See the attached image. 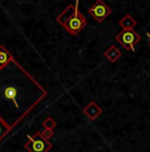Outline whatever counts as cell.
I'll return each mask as SVG.
<instances>
[{
	"instance_id": "cell-8",
	"label": "cell",
	"mask_w": 150,
	"mask_h": 152,
	"mask_svg": "<svg viewBox=\"0 0 150 152\" xmlns=\"http://www.w3.org/2000/svg\"><path fill=\"white\" fill-rule=\"evenodd\" d=\"M104 56L108 61H110V62H116V61L121 57V52H120V49L117 48V46L112 45L110 48H108L106 50H105Z\"/></svg>"
},
{
	"instance_id": "cell-4",
	"label": "cell",
	"mask_w": 150,
	"mask_h": 152,
	"mask_svg": "<svg viewBox=\"0 0 150 152\" xmlns=\"http://www.w3.org/2000/svg\"><path fill=\"white\" fill-rule=\"evenodd\" d=\"M88 13H89L97 23H102L112 13V8L104 0H96L95 4L90 5V8L88 10Z\"/></svg>"
},
{
	"instance_id": "cell-1",
	"label": "cell",
	"mask_w": 150,
	"mask_h": 152,
	"mask_svg": "<svg viewBox=\"0 0 150 152\" xmlns=\"http://www.w3.org/2000/svg\"><path fill=\"white\" fill-rule=\"evenodd\" d=\"M78 5H80V0H76L75 4L73 5L69 4L63 12L56 17V21L72 36L78 34L82 29L86 27V19L80 12Z\"/></svg>"
},
{
	"instance_id": "cell-2",
	"label": "cell",
	"mask_w": 150,
	"mask_h": 152,
	"mask_svg": "<svg viewBox=\"0 0 150 152\" xmlns=\"http://www.w3.org/2000/svg\"><path fill=\"white\" fill-rule=\"evenodd\" d=\"M140 40H141L140 33H137L133 29H123L121 33H118L116 36V41L121 44L123 48L128 49V50H134V48L140 42Z\"/></svg>"
},
{
	"instance_id": "cell-3",
	"label": "cell",
	"mask_w": 150,
	"mask_h": 152,
	"mask_svg": "<svg viewBox=\"0 0 150 152\" xmlns=\"http://www.w3.org/2000/svg\"><path fill=\"white\" fill-rule=\"evenodd\" d=\"M28 136V143H25V150L29 152H48L51 150L52 144L44 138L41 134H36L35 136L27 135Z\"/></svg>"
},
{
	"instance_id": "cell-10",
	"label": "cell",
	"mask_w": 150,
	"mask_h": 152,
	"mask_svg": "<svg viewBox=\"0 0 150 152\" xmlns=\"http://www.w3.org/2000/svg\"><path fill=\"white\" fill-rule=\"evenodd\" d=\"M10 128H11L10 126H8L4 121H3L1 118H0V140H1V138L5 135V132H7V131L10 130Z\"/></svg>"
},
{
	"instance_id": "cell-9",
	"label": "cell",
	"mask_w": 150,
	"mask_h": 152,
	"mask_svg": "<svg viewBox=\"0 0 150 152\" xmlns=\"http://www.w3.org/2000/svg\"><path fill=\"white\" fill-rule=\"evenodd\" d=\"M120 27L122 29H133L137 25V21L130 16V15H125L122 17V20H120Z\"/></svg>"
},
{
	"instance_id": "cell-6",
	"label": "cell",
	"mask_w": 150,
	"mask_h": 152,
	"mask_svg": "<svg viewBox=\"0 0 150 152\" xmlns=\"http://www.w3.org/2000/svg\"><path fill=\"white\" fill-rule=\"evenodd\" d=\"M101 111H102L101 107H100L98 104L96 103V102L92 101V102H90V103L84 109V114L90 119V121H95L97 116L101 114Z\"/></svg>"
},
{
	"instance_id": "cell-5",
	"label": "cell",
	"mask_w": 150,
	"mask_h": 152,
	"mask_svg": "<svg viewBox=\"0 0 150 152\" xmlns=\"http://www.w3.org/2000/svg\"><path fill=\"white\" fill-rule=\"evenodd\" d=\"M3 95H4V98L7 99V101L12 102V103L15 104V107H16L17 110L20 109V104H19V102H17L19 90H17L16 86H13V85H8V86H5L4 91H3Z\"/></svg>"
},
{
	"instance_id": "cell-11",
	"label": "cell",
	"mask_w": 150,
	"mask_h": 152,
	"mask_svg": "<svg viewBox=\"0 0 150 152\" xmlns=\"http://www.w3.org/2000/svg\"><path fill=\"white\" fill-rule=\"evenodd\" d=\"M146 36H148V40H149V46H150V33H149V32H148V33H146Z\"/></svg>"
},
{
	"instance_id": "cell-7",
	"label": "cell",
	"mask_w": 150,
	"mask_h": 152,
	"mask_svg": "<svg viewBox=\"0 0 150 152\" xmlns=\"http://www.w3.org/2000/svg\"><path fill=\"white\" fill-rule=\"evenodd\" d=\"M13 61V56L7 50L3 45H0V70H3L10 62Z\"/></svg>"
}]
</instances>
